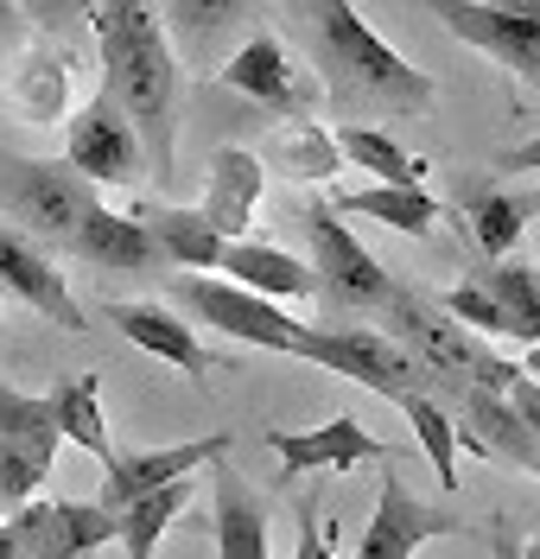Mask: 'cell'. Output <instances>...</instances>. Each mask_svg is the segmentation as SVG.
I'll use <instances>...</instances> for the list:
<instances>
[{"label":"cell","instance_id":"2e32d148","mask_svg":"<svg viewBox=\"0 0 540 559\" xmlns=\"http://www.w3.org/2000/svg\"><path fill=\"white\" fill-rule=\"evenodd\" d=\"M267 445L280 457V484H299L305 471H357L362 457H395L388 439H375V432L357 426L350 414L324 419L312 432H267Z\"/></svg>","mask_w":540,"mask_h":559},{"label":"cell","instance_id":"9c48e42d","mask_svg":"<svg viewBox=\"0 0 540 559\" xmlns=\"http://www.w3.org/2000/svg\"><path fill=\"white\" fill-rule=\"evenodd\" d=\"M166 293H172V306L191 318H204L211 331H229V337H242L254 349H274V356H287L292 344V324L274 299H261L249 286H236V280H204V274H172L166 280Z\"/></svg>","mask_w":540,"mask_h":559},{"label":"cell","instance_id":"8fae6325","mask_svg":"<svg viewBox=\"0 0 540 559\" xmlns=\"http://www.w3.org/2000/svg\"><path fill=\"white\" fill-rule=\"evenodd\" d=\"M216 76H223V90H236L242 103L267 108V115H287V121H305V115L324 103V90L299 64H292V51L274 33L242 38V45L229 51V64L216 70Z\"/></svg>","mask_w":540,"mask_h":559},{"label":"cell","instance_id":"5b68a950","mask_svg":"<svg viewBox=\"0 0 540 559\" xmlns=\"http://www.w3.org/2000/svg\"><path fill=\"white\" fill-rule=\"evenodd\" d=\"M299 223H305V248H312V280H319L324 306H337V312H357V318H382L395 306V280L388 267L357 242V229H344V216L324 204V198H305L299 210Z\"/></svg>","mask_w":540,"mask_h":559},{"label":"cell","instance_id":"cb8c5ba5","mask_svg":"<svg viewBox=\"0 0 540 559\" xmlns=\"http://www.w3.org/2000/svg\"><path fill=\"white\" fill-rule=\"evenodd\" d=\"M337 216H369V223H388L400 236H432L439 229V198L427 185H362V191H337L331 198Z\"/></svg>","mask_w":540,"mask_h":559},{"label":"cell","instance_id":"74e56055","mask_svg":"<svg viewBox=\"0 0 540 559\" xmlns=\"http://www.w3.org/2000/svg\"><path fill=\"white\" fill-rule=\"evenodd\" d=\"M490 559H521V540L508 534V515L496 527H490Z\"/></svg>","mask_w":540,"mask_h":559},{"label":"cell","instance_id":"277c9868","mask_svg":"<svg viewBox=\"0 0 540 559\" xmlns=\"http://www.w3.org/2000/svg\"><path fill=\"white\" fill-rule=\"evenodd\" d=\"M103 204V191L64 159H26V153H0V216L13 229H26L33 242L71 248L76 229L89 223V210Z\"/></svg>","mask_w":540,"mask_h":559},{"label":"cell","instance_id":"60d3db41","mask_svg":"<svg viewBox=\"0 0 540 559\" xmlns=\"http://www.w3.org/2000/svg\"><path fill=\"white\" fill-rule=\"evenodd\" d=\"M528 376H540V344H535V349H528Z\"/></svg>","mask_w":540,"mask_h":559},{"label":"cell","instance_id":"ba28073f","mask_svg":"<svg viewBox=\"0 0 540 559\" xmlns=\"http://www.w3.org/2000/svg\"><path fill=\"white\" fill-rule=\"evenodd\" d=\"M58 407L51 394H20V388L0 382V509H26L51 464H58Z\"/></svg>","mask_w":540,"mask_h":559},{"label":"cell","instance_id":"ac0fdd59","mask_svg":"<svg viewBox=\"0 0 540 559\" xmlns=\"http://www.w3.org/2000/svg\"><path fill=\"white\" fill-rule=\"evenodd\" d=\"M108 312V324L128 337V344H141V349H153L159 362H172V369H184L191 382H204L216 369V356L204 344H197V331L184 324V318H172L166 306H153V299H108L103 306Z\"/></svg>","mask_w":540,"mask_h":559},{"label":"cell","instance_id":"e0dca14e","mask_svg":"<svg viewBox=\"0 0 540 559\" xmlns=\"http://www.w3.org/2000/svg\"><path fill=\"white\" fill-rule=\"evenodd\" d=\"M159 13H166L172 51L204 70V64H216V58H223V45H229L236 33L261 26L267 0H159Z\"/></svg>","mask_w":540,"mask_h":559},{"label":"cell","instance_id":"4dcf8cb0","mask_svg":"<svg viewBox=\"0 0 540 559\" xmlns=\"http://www.w3.org/2000/svg\"><path fill=\"white\" fill-rule=\"evenodd\" d=\"M51 407H58V432L83 445L89 457H103V471L115 464V439H108V419H103V388L96 376H71V382L51 388Z\"/></svg>","mask_w":540,"mask_h":559},{"label":"cell","instance_id":"484cf974","mask_svg":"<svg viewBox=\"0 0 540 559\" xmlns=\"http://www.w3.org/2000/svg\"><path fill=\"white\" fill-rule=\"evenodd\" d=\"M465 223H470V242L483 261H503L515 254L521 229H528V198L515 185H465Z\"/></svg>","mask_w":540,"mask_h":559},{"label":"cell","instance_id":"1f68e13d","mask_svg":"<svg viewBox=\"0 0 540 559\" xmlns=\"http://www.w3.org/2000/svg\"><path fill=\"white\" fill-rule=\"evenodd\" d=\"M280 159H287L299 178H337V166H344V153H337V140L324 134V128H312V121H292V128H280Z\"/></svg>","mask_w":540,"mask_h":559},{"label":"cell","instance_id":"d590c367","mask_svg":"<svg viewBox=\"0 0 540 559\" xmlns=\"http://www.w3.org/2000/svg\"><path fill=\"white\" fill-rule=\"evenodd\" d=\"M508 401H515V414H521V426H528V439L540 445V376L521 369V382L508 388Z\"/></svg>","mask_w":540,"mask_h":559},{"label":"cell","instance_id":"7a4b0ae2","mask_svg":"<svg viewBox=\"0 0 540 559\" xmlns=\"http://www.w3.org/2000/svg\"><path fill=\"white\" fill-rule=\"evenodd\" d=\"M96 45H103V90L128 108L141 146L153 153V178L172 185L179 159V51L166 13L153 0H96Z\"/></svg>","mask_w":540,"mask_h":559},{"label":"cell","instance_id":"9a60e30c","mask_svg":"<svg viewBox=\"0 0 540 559\" xmlns=\"http://www.w3.org/2000/svg\"><path fill=\"white\" fill-rule=\"evenodd\" d=\"M236 432H204V439H184V445H153V452H115L108 464V484H103V509H121L146 489H166L179 477H197L211 471L216 457H229Z\"/></svg>","mask_w":540,"mask_h":559},{"label":"cell","instance_id":"30bf717a","mask_svg":"<svg viewBox=\"0 0 540 559\" xmlns=\"http://www.w3.org/2000/svg\"><path fill=\"white\" fill-rule=\"evenodd\" d=\"M64 166L83 173L96 191L141 178L146 146H141V134H134V121H128V108L115 103L108 90H96V96L71 115V128H64Z\"/></svg>","mask_w":540,"mask_h":559},{"label":"cell","instance_id":"7bdbcfd3","mask_svg":"<svg viewBox=\"0 0 540 559\" xmlns=\"http://www.w3.org/2000/svg\"><path fill=\"white\" fill-rule=\"evenodd\" d=\"M521 559H540V534H535V540H528V547H521Z\"/></svg>","mask_w":540,"mask_h":559},{"label":"cell","instance_id":"d6a6232c","mask_svg":"<svg viewBox=\"0 0 540 559\" xmlns=\"http://www.w3.org/2000/svg\"><path fill=\"white\" fill-rule=\"evenodd\" d=\"M439 312L452 318V324H465V331H477V337H508L503 324V306H496V293L483 286L477 274H465L445 299H439Z\"/></svg>","mask_w":540,"mask_h":559},{"label":"cell","instance_id":"7402d4cb","mask_svg":"<svg viewBox=\"0 0 540 559\" xmlns=\"http://www.w3.org/2000/svg\"><path fill=\"white\" fill-rule=\"evenodd\" d=\"M261 159L242 153V146H216L211 153V191H204V216H211L216 236H242L254 223V210H261Z\"/></svg>","mask_w":540,"mask_h":559},{"label":"cell","instance_id":"44dd1931","mask_svg":"<svg viewBox=\"0 0 540 559\" xmlns=\"http://www.w3.org/2000/svg\"><path fill=\"white\" fill-rule=\"evenodd\" d=\"M7 103L20 108L26 121H58L64 103H71V58H64V45L58 38L38 33L26 51H20V64L7 76Z\"/></svg>","mask_w":540,"mask_h":559},{"label":"cell","instance_id":"836d02e7","mask_svg":"<svg viewBox=\"0 0 540 559\" xmlns=\"http://www.w3.org/2000/svg\"><path fill=\"white\" fill-rule=\"evenodd\" d=\"M13 7H20L45 38H58V45H64L76 26H89V20H96V0H13Z\"/></svg>","mask_w":540,"mask_h":559},{"label":"cell","instance_id":"3957f363","mask_svg":"<svg viewBox=\"0 0 540 559\" xmlns=\"http://www.w3.org/2000/svg\"><path fill=\"white\" fill-rule=\"evenodd\" d=\"M388 331H400L395 344L427 369V382L439 401H465L470 388H515L521 382V362H508L490 349V337H477L465 324H452V318L439 312V299H420V293H395V306H388Z\"/></svg>","mask_w":540,"mask_h":559},{"label":"cell","instance_id":"d6986e66","mask_svg":"<svg viewBox=\"0 0 540 559\" xmlns=\"http://www.w3.org/2000/svg\"><path fill=\"white\" fill-rule=\"evenodd\" d=\"M71 254L103 267V274H172L141 216H121V210H103V204L89 210V223L76 229Z\"/></svg>","mask_w":540,"mask_h":559},{"label":"cell","instance_id":"e575fe53","mask_svg":"<svg viewBox=\"0 0 540 559\" xmlns=\"http://www.w3.org/2000/svg\"><path fill=\"white\" fill-rule=\"evenodd\" d=\"M292 559H337L331 554V527L319 522V502L305 496V509H299V547H292Z\"/></svg>","mask_w":540,"mask_h":559},{"label":"cell","instance_id":"f1b7e54d","mask_svg":"<svg viewBox=\"0 0 540 559\" xmlns=\"http://www.w3.org/2000/svg\"><path fill=\"white\" fill-rule=\"evenodd\" d=\"M191 477H179V484L166 489H146V496H134V502H121L115 509V522H121V547H128V559H153V547L172 534V522L184 515V502H191Z\"/></svg>","mask_w":540,"mask_h":559},{"label":"cell","instance_id":"83f0119b","mask_svg":"<svg viewBox=\"0 0 540 559\" xmlns=\"http://www.w3.org/2000/svg\"><path fill=\"white\" fill-rule=\"evenodd\" d=\"M331 140H337V153H344L357 173H369L375 185H427V159H413V153H407L395 134H382V128L350 121V128H331Z\"/></svg>","mask_w":540,"mask_h":559},{"label":"cell","instance_id":"5bb4252c","mask_svg":"<svg viewBox=\"0 0 540 559\" xmlns=\"http://www.w3.org/2000/svg\"><path fill=\"white\" fill-rule=\"evenodd\" d=\"M0 293H13L20 306L45 312L58 331H76V337L89 331L83 306L71 299V280L58 274V261H51L26 229H7V223H0Z\"/></svg>","mask_w":540,"mask_h":559},{"label":"cell","instance_id":"4316f807","mask_svg":"<svg viewBox=\"0 0 540 559\" xmlns=\"http://www.w3.org/2000/svg\"><path fill=\"white\" fill-rule=\"evenodd\" d=\"M477 280L496 293L503 306V324H508V344H540V267L521 261V254H503V261H483Z\"/></svg>","mask_w":540,"mask_h":559},{"label":"cell","instance_id":"ee69618b","mask_svg":"<svg viewBox=\"0 0 540 559\" xmlns=\"http://www.w3.org/2000/svg\"><path fill=\"white\" fill-rule=\"evenodd\" d=\"M0 103H7V76H0Z\"/></svg>","mask_w":540,"mask_h":559},{"label":"cell","instance_id":"ab89813d","mask_svg":"<svg viewBox=\"0 0 540 559\" xmlns=\"http://www.w3.org/2000/svg\"><path fill=\"white\" fill-rule=\"evenodd\" d=\"M521 198H528V216H540V185H528Z\"/></svg>","mask_w":540,"mask_h":559},{"label":"cell","instance_id":"4fadbf2b","mask_svg":"<svg viewBox=\"0 0 540 559\" xmlns=\"http://www.w3.org/2000/svg\"><path fill=\"white\" fill-rule=\"evenodd\" d=\"M452 527H458L452 509L420 502V496L407 489V477L388 471V477H382V496H375V515H369V527L357 534V559H420V547H427L432 534H452Z\"/></svg>","mask_w":540,"mask_h":559},{"label":"cell","instance_id":"b9f144b4","mask_svg":"<svg viewBox=\"0 0 540 559\" xmlns=\"http://www.w3.org/2000/svg\"><path fill=\"white\" fill-rule=\"evenodd\" d=\"M13 13H20V7H13V0H0V26H7V20H13Z\"/></svg>","mask_w":540,"mask_h":559},{"label":"cell","instance_id":"ffe728a7","mask_svg":"<svg viewBox=\"0 0 540 559\" xmlns=\"http://www.w3.org/2000/svg\"><path fill=\"white\" fill-rule=\"evenodd\" d=\"M211 534L216 559H267V509L223 457L211 464Z\"/></svg>","mask_w":540,"mask_h":559},{"label":"cell","instance_id":"7c38bea8","mask_svg":"<svg viewBox=\"0 0 540 559\" xmlns=\"http://www.w3.org/2000/svg\"><path fill=\"white\" fill-rule=\"evenodd\" d=\"M7 534H13L20 559H89L96 547L121 540V522L103 502H45V496H33L26 509H13Z\"/></svg>","mask_w":540,"mask_h":559},{"label":"cell","instance_id":"f546056e","mask_svg":"<svg viewBox=\"0 0 540 559\" xmlns=\"http://www.w3.org/2000/svg\"><path fill=\"white\" fill-rule=\"evenodd\" d=\"M400 414H407V426H413L420 452L432 457L439 484L458 489V445H470V452H477V439H470L465 426L445 414V401H439V394H407V401H400ZM477 457H483V452H477Z\"/></svg>","mask_w":540,"mask_h":559},{"label":"cell","instance_id":"52a82bcc","mask_svg":"<svg viewBox=\"0 0 540 559\" xmlns=\"http://www.w3.org/2000/svg\"><path fill=\"white\" fill-rule=\"evenodd\" d=\"M427 7L458 45H477L508 76H521L528 96H540V0H427Z\"/></svg>","mask_w":540,"mask_h":559},{"label":"cell","instance_id":"8d00e7d4","mask_svg":"<svg viewBox=\"0 0 540 559\" xmlns=\"http://www.w3.org/2000/svg\"><path fill=\"white\" fill-rule=\"evenodd\" d=\"M496 166H503L508 178H528V173H540V134H528L521 146H508V153L496 159Z\"/></svg>","mask_w":540,"mask_h":559},{"label":"cell","instance_id":"8992f818","mask_svg":"<svg viewBox=\"0 0 540 559\" xmlns=\"http://www.w3.org/2000/svg\"><path fill=\"white\" fill-rule=\"evenodd\" d=\"M287 356H305V362H319V369H331V376H344V382L369 388V394H382V401H407V394H432L427 369L407 356V349L388 337V331H292Z\"/></svg>","mask_w":540,"mask_h":559},{"label":"cell","instance_id":"603a6c76","mask_svg":"<svg viewBox=\"0 0 540 559\" xmlns=\"http://www.w3.org/2000/svg\"><path fill=\"white\" fill-rule=\"evenodd\" d=\"M141 223L153 229V242H159V254H166L172 274H216V261H223V248H229V236H216L204 210L146 204Z\"/></svg>","mask_w":540,"mask_h":559},{"label":"cell","instance_id":"f35d334b","mask_svg":"<svg viewBox=\"0 0 540 559\" xmlns=\"http://www.w3.org/2000/svg\"><path fill=\"white\" fill-rule=\"evenodd\" d=\"M0 559H20V554H13V534H7V522H0Z\"/></svg>","mask_w":540,"mask_h":559},{"label":"cell","instance_id":"d4e9b609","mask_svg":"<svg viewBox=\"0 0 540 559\" xmlns=\"http://www.w3.org/2000/svg\"><path fill=\"white\" fill-rule=\"evenodd\" d=\"M216 267L236 280V286L261 293V299H305V293H319L312 267H305V261H292L287 248H274V242H229Z\"/></svg>","mask_w":540,"mask_h":559},{"label":"cell","instance_id":"6da1fadb","mask_svg":"<svg viewBox=\"0 0 540 559\" xmlns=\"http://www.w3.org/2000/svg\"><path fill=\"white\" fill-rule=\"evenodd\" d=\"M274 7L287 13L331 108H344V115H427L432 108V76L407 64L362 20L357 0H274Z\"/></svg>","mask_w":540,"mask_h":559}]
</instances>
